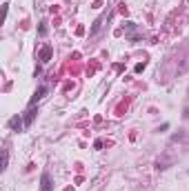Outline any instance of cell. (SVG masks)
Masks as SVG:
<instances>
[{"mask_svg":"<svg viewBox=\"0 0 189 191\" xmlns=\"http://www.w3.org/2000/svg\"><path fill=\"white\" fill-rule=\"evenodd\" d=\"M7 162H9V154L5 151V154H2V169H7Z\"/></svg>","mask_w":189,"mask_h":191,"instance_id":"7","label":"cell"},{"mask_svg":"<svg viewBox=\"0 0 189 191\" xmlns=\"http://www.w3.org/2000/svg\"><path fill=\"white\" fill-rule=\"evenodd\" d=\"M9 125H11L14 129H18V131H20V129L25 127V125H22V122H20V120H18V118H11V122H9Z\"/></svg>","mask_w":189,"mask_h":191,"instance_id":"5","label":"cell"},{"mask_svg":"<svg viewBox=\"0 0 189 191\" xmlns=\"http://www.w3.org/2000/svg\"><path fill=\"white\" fill-rule=\"evenodd\" d=\"M45 93H47V89H45V87H38V91L33 93V98H31V104H36V102H38V100H40L42 96H45Z\"/></svg>","mask_w":189,"mask_h":191,"instance_id":"3","label":"cell"},{"mask_svg":"<svg viewBox=\"0 0 189 191\" xmlns=\"http://www.w3.org/2000/svg\"><path fill=\"white\" fill-rule=\"evenodd\" d=\"M100 25H102V20H100V18H98V20H96V22H93V27H91V33H96V31L100 29Z\"/></svg>","mask_w":189,"mask_h":191,"instance_id":"6","label":"cell"},{"mask_svg":"<svg viewBox=\"0 0 189 191\" xmlns=\"http://www.w3.org/2000/svg\"><path fill=\"white\" fill-rule=\"evenodd\" d=\"M40 182H42V187H40V191H51V178H49V173H42V178H40Z\"/></svg>","mask_w":189,"mask_h":191,"instance_id":"1","label":"cell"},{"mask_svg":"<svg viewBox=\"0 0 189 191\" xmlns=\"http://www.w3.org/2000/svg\"><path fill=\"white\" fill-rule=\"evenodd\" d=\"M49 58H51V47L47 45V47H42V49H40V62H42V64L49 62Z\"/></svg>","mask_w":189,"mask_h":191,"instance_id":"2","label":"cell"},{"mask_svg":"<svg viewBox=\"0 0 189 191\" xmlns=\"http://www.w3.org/2000/svg\"><path fill=\"white\" fill-rule=\"evenodd\" d=\"M33 116H36V111L31 109V111H29V113H27V116H25V127H29V125H31V120H33Z\"/></svg>","mask_w":189,"mask_h":191,"instance_id":"4","label":"cell"}]
</instances>
